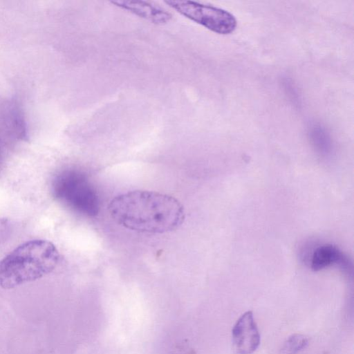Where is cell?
I'll use <instances>...</instances> for the list:
<instances>
[{"mask_svg": "<svg viewBox=\"0 0 354 354\" xmlns=\"http://www.w3.org/2000/svg\"><path fill=\"white\" fill-rule=\"evenodd\" d=\"M112 219L127 229L162 234L178 229L185 214L183 205L170 195L133 190L113 198L108 207Z\"/></svg>", "mask_w": 354, "mask_h": 354, "instance_id": "1", "label": "cell"}, {"mask_svg": "<svg viewBox=\"0 0 354 354\" xmlns=\"http://www.w3.org/2000/svg\"><path fill=\"white\" fill-rule=\"evenodd\" d=\"M59 259L57 248L49 241L25 242L0 261V286L12 289L39 279L56 268Z\"/></svg>", "mask_w": 354, "mask_h": 354, "instance_id": "2", "label": "cell"}, {"mask_svg": "<svg viewBox=\"0 0 354 354\" xmlns=\"http://www.w3.org/2000/svg\"><path fill=\"white\" fill-rule=\"evenodd\" d=\"M55 196L77 212L96 216L100 210L97 192L83 172L70 169L61 173L53 184Z\"/></svg>", "mask_w": 354, "mask_h": 354, "instance_id": "3", "label": "cell"}, {"mask_svg": "<svg viewBox=\"0 0 354 354\" xmlns=\"http://www.w3.org/2000/svg\"><path fill=\"white\" fill-rule=\"evenodd\" d=\"M165 3L185 17L218 34H230L237 26L235 17L222 8L193 1L167 0Z\"/></svg>", "mask_w": 354, "mask_h": 354, "instance_id": "4", "label": "cell"}, {"mask_svg": "<svg viewBox=\"0 0 354 354\" xmlns=\"http://www.w3.org/2000/svg\"><path fill=\"white\" fill-rule=\"evenodd\" d=\"M232 344L236 354H251L260 344V334L252 311L243 313L232 330Z\"/></svg>", "mask_w": 354, "mask_h": 354, "instance_id": "5", "label": "cell"}, {"mask_svg": "<svg viewBox=\"0 0 354 354\" xmlns=\"http://www.w3.org/2000/svg\"><path fill=\"white\" fill-rule=\"evenodd\" d=\"M111 3L141 18L156 24H164L171 19V15L163 8L143 1H114Z\"/></svg>", "mask_w": 354, "mask_h": 354, "instance_id": "6", "label": "cell"}, {"mask_svg": "<svg viewBox=\"0 0 354 354\" xmlns=\"http://www.w3.org/2000/svg\"><path fill=\"white\" fill-rule=\"evenodd\" d=\"M310 268L319 271L330 266L338 265L342 269L348 271L351 263L348 258L336 246L325 244L316 248L311 254Z\"/></svg>", "mask_w": 354, "mask_h": 354, "instance_id": "7", "label": "cell"}, {"mask_svg": "<svg viewBox=\"0 0 354 354\" xmlns=\"http://www.w3.org/2000/svg\"><path fill=\"white\" fill-rule=\"evenodd\" d=\"M308 344V338L301 334H294L290 336L280 348L281 354H297L303 350Z\"/></svg>", "mask_w": 354, "mask_h": 354, "instance_id": "8", "label": "cell"}, {"mask_svg": "<svg viewBox=\"0 0 354 354\" xmlns=\"http://www.w3.org/2000/svg\"><path fill=\"white\" fill-rule=\"evenodd\" d=\"M186 354H196V353L194 351H189Z\"/></svg>", "mask_w": 354, "mask_h": 354, "instance_id": "9", "label": "cell"}]
</instances>
